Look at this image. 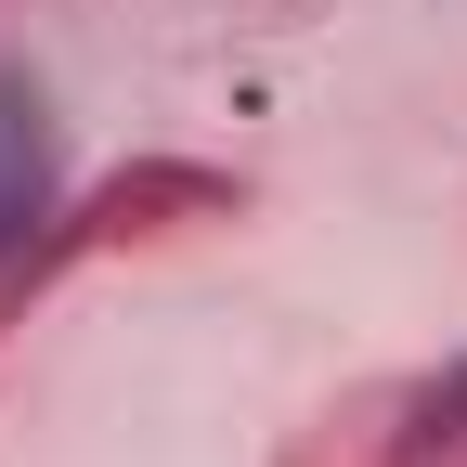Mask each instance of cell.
<instances>
[{
  "label": "cell",
  "instance_id": "1",
  "mask_svg": "<svg viewBox=\"0 0 467 467\" xmlns=\"http://www.w3.org/2000/svg\"><path fill=\"white\" fill-rule=\"evenodd\" d=\"M39 208V104L14 91V66H0V234H14Z\"/></svg>",
  "mask_w": 467,
  "mask_h": 467
}]
</instances>
